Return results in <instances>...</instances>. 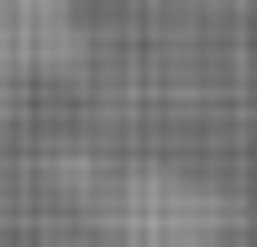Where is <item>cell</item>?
Here are the masks:
<instances>
[{
    "label": "cell",
    "mask_w": 257,
    "mask_h": 247,
    "mask_svg": "<svg viewBox=\"0 0 257 247\" xmlns=\"http://www.w3.org/2000/svg\"><path fill=\"white\" fill-rule=\"evenodd\" d=\"M109 227L128 247H237L247 217L227 208L208 178H188V168H128L109 188Z\"/></svg>",
    "instance_id": "cell-1"
},
{
    "label": "cell",
    "mask_w": 257,
    "mask_h": 247,
    "mask_svg": "<svg viewBox=\"0 0 257 247\" xmlns=\"http://www.w3.org/2000/svg\"><path fill=\"white\" fill-rule=\"evenodd\" d=\"M79 60V0H0V79H50Z\"/></svg>",
    "instance_id": "cell-2"
}]
</instances>
